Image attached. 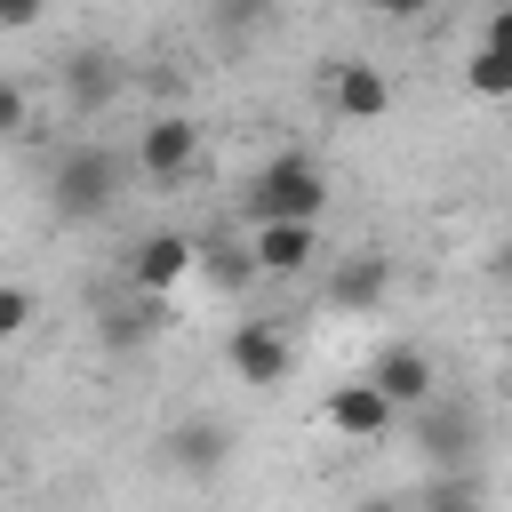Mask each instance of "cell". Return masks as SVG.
<instances>
[{
    "label": "cell",
    "instance_id": "6da1fadb",
    "mask_svg": "<svg viewBox=\"0 0 512 512\" xmlns=\"http://www.w3.org/2000/svg\"><path fill=\"white\" fill-rule=\"evenodd\" d=\"M120 192H128V160L96 136H80L48 160V216L56 224H104L120 208Z\"/></svg>",
    "mask_w": 512,
    "mask_h": 512
},
{
    "label": "cell",
    "instance_id": "7a4b0ae2",
    "mask_svg": "<svg viewBox=\"0 0 512 512\" xmlns=\"http://www.w3.org/2000/svg\"><path fill=\"white\" fill-rule=\"evenodd\" d=\"M320 208H328V168H320L312 152H272V160L240 184V216H248V224H280V216L320 224Z\"/></svg>",
    "mask_w": 512,
    "mask_h": 512
},
{
    "label": "cell",
    "instance_id": "3957f363",
    "mask_svg": "<svg viewBox=\"0 0 512 512\" xmlns=\"http://www.w3.org/2000/svg\"><path fill=\"white\" fill-rule=\"evenodd\" d=\"M128 168H136L144 184H184V176L200 168V128H192V112H152V120L136 128V144H128Z\"/></svg>",
    "mask_w": 512,
    "mask_h": 512
},
{
    "label": "cell",
    "instance_id": "277c9868",
    "mask_svg": "<svg viewBox=\"0 0 512 512\" xmlns=\"http://www.w3.org/2000/svg\"><path fill=\"white\" fill-rule=\"evenodd\" d=\"M224 360H232V376L240 384H256V392H280L288 384V368H296V344H288V328L280 320H232V336H224Z\"/></svg>",
    "mask_w": 512,
    "mask_h": 512
},
{
    "label": "cell",
    "instance_id": "5b68a950",
    "mask_svg": "<svg viewBox=\"0 0 512 512\" xmlns=\"http://www.w3.org/2000/svg\"><path fill=\"white\" fill-rule=\"evenodd\" d=\"M320 104H328L344 128H368V120L392 112V80H384V64H368V56H336V64L320 72Z\"/></svg>",
    "mask_w": 512,
    "mask_h": 512
},
{
    "label": "cell",
    "instance_id": "8992f818",
    "mask_svg": "<svg viewBox=\"0 0 512 512\" xmlns=\"http://www.w3.org/2000/svg\"><path fill=\"white\" fill-rule=\"evenodd\" d=\"M320 256H328V248H320V224H304V216L248 224V264H256V280H304Z\"/></svg>",
    "mask_w": 512,
    "mask_h": 512
},
{
    "label": "cell",
    "instance_id": "52a82bcc",
    "mask_svg": "<svg viewBox=\"0 0 512 512\" xmlns=\"http://www.w3.org/2000/svg\"><path fill=\"white\" fill-rule=\"evenodd\" d=\"M192 232H176V224H160V232H144L136 248H128V288L136 296H168V288H184L192 280Z\"/></svg>",
    "mask_w": 512,
    "mask_h": 512
},
{
    "label": "cell",
    "instance_id": "ba28073f",
    "mask_svg": "<svg viewBox=\"0 0 512 512\" xmlns=\"http://www.w3.org/2000/svg\"><path fill=\"white\" fill-rule=\"evenodd\" d=\"M320 424H328L336 440H352V448H360V440H384V432L400 424V408H392L368 376H352V384H336V392L320 400Z\"/></svg>",
    "mask_w": 512,
    "mask_h": 512
},
{
    "label": "cell",
    "instance_id": "9c48e42d",
    "mask_svg": "<svg viewBox=\"0 0 512 512\" xmlns=\"http://www.w3.org/2000/svg\"><path fill=\"white\" fill-rule=\"evenodd\" d=\"M368 384H376L392 408H424V400H440V368H432L424 344H384V352L368 360Z\"/></svg>",
    "mask_w": 512,
    "mask_h": 512
},
{
    "label": "cell",
    "instance_id": "30bf717a",
    "mask_svg": "<svg viewBox=\"0 0 512 512\" xmlns=\"http://www.w3.org/2000/svg\"><path fill=\"white\" fill-rule=\"evenodd\" d=\"M120 88H128V64H120L112 48H72V56H64V96H72V112H104Z\"/></svg>",
    "mask_w": 512,
    "mask_h": 512
},
{
    "label": "cell",
    "instance_id": "8fae6325",
    "mask_svg": "<svg viewBox=\"0 0 512 512\" xmlns=\"http://www.w3.org/2000/svg\"><path fill=\"white\" fill-rule=\"evenodd\" d=\"M168 464H176L184 480H216V472L232 464V432H224L216 416H192V424L168 432Z\"/></svg>",
    "mask_w": 512,
    "mask_h": 512
},
{
    "label": "cell",
    "instance_id": "7c38bea8",
    "mask_svg": "<svg viewBox=\"0 0 512 512\" xmlns=\"http://www.w3.org/2000/svg\"><path fill=\"white\" fill-rule=\"evenodd\" d=\"M384 296H392V256H344L328 272V304L336 312H384Z\"/></svg>",
    "mask_w": 512,
    "mask_h": 512
},
{
    "label": "cell",
    "instance_id": "4fadbf2b",
    "mask_svg": "<svg viewBox=\"0 0 512 512\" xmlns=\"http://www.w3.org/2000/svg\"><path fill=\"white\" fill-rule=\"evenodd\" d=\"M464 80H472V96H488V104H504V96H512V40H504V8L488 16L480 48L464 56Z\"/></svg>",
    "mask_w": 512,
    "mask_h": 512
},
{
    "label": "cell",
    "instance_id": "5bb4252c",
    "mask_svg": "<svg viewBox=\"0 0 512 512\" xmlns=\"http://www.w3.org/2000/svg\"><path fill=\"white\" fill-rule=\"evenodd\" d=\"M168 328V304L160 296H136V304H104V320H96V336L112 344V352H128V344H152Z\"/></svg>",
    "mask_w": 512,
    "mask_h": 512
},
{
    "label": "cell",
    "instance_id": "9a60e30c",
    "mask_svg": "<svg viewBox=\"0 0 512 512\" xmlns=\"http://www.w3.org/2000/svg\"><path fill=\"white\" fill-rule=\"evenodd\" d=\"M192 272H200L208 288H224V296H240V288L256 280V264H248V240H200V248H192Z\"/></svg>",
    "mask_w": 512,
    "mask_h": 512
},
{
    "label": "cell",
    "instance_id": "2e32d148",
    "mask_svg": "<svg viewBox=\"0 0 512 512\" xmlns=\"http://www.w3.org/2000/svg\"><path fill=\"white\" fill-rule=\"evenodd\" d=\"M432 408V456L448 464V472H464V456H472V416L456 408V416H440V400H424Z\"/></svg>",
    "mask_w": 512,
    "mask_h": 512
},
{
    "label": "cell",
    "instance_id": "e0dca14e",
    "mask_svg": "<svg viewBox=\"0 0 512 512\" xmlns=\"http://www.w3.org/2000/svg\"><path fill=\"white\" fill-rule=\"evenodd\" d=\"M32 320H40V296H32L24 280H0V344H16Z\"/></svg>",
    "mask_w": 512,
    "mask_h": 512
},
{
    "label": "cell",
    "instance_id": "ac0fdd59",
    "mask_svg": "<svg viewBox=\"0 0 512 512\" xmlns=\"http://www.w3.org/2000/svg\"><path fill=\"white\" fill-rule=\"evenodd\" d=\"M424 512H488V504H480V488H472L464 472H448V480H432V496H424Z\"/></svg>",
    "mask_w": 512,
    "mask_h": 512
},
{
    "label": "cell",
    "instance_id": "d6986e66",
    "mask_svg": "<svg viewBox=\"0 0 512 512\" xmlns=\"http://www.w3.org/2000/svg\"><path fill=\"white\" fill-rule=\"evenodd\" d=\"M216 24H224V32H248V24L264 32V24H272V0H216Z\"/></svg>",
    "mask_w": 512,
    "mask_h": 512
},
{
    "label": "cell",
    "instance_id": "ffe728a7",
    "mask_svg": "<svg viewBox=\"0 0 512 512\" xmlns=\"http://www.w3.org/2000/svg\"><path fill=\"white\" fill-rule=\"evenodd\" d=\"M24 128H32V96L16 80H0V136H24Z\"/></svg>",
    "mask_w": 512,
    "mask_h": 512
},
{
    "label": "cell",
    "instance_id": "44dd1931",
    "mask_svg": "<svg viewBox=\"0 0 512 512\" xmlns=\"http://www.w3.org/2000/svg\"><path fill=\"white\" fill-rule=\"evenodd\" d=\"M48 16V0H0V32H32Z\"/></svg>",
    "mask_w": 512,
    "mask_h": 512
},
{
    "label": "cell",
    "instance_id": "7402d4cb",
    "mask_svg": "<svg viewBox=\"0 0 512 512\" xmlns=\"http://www.w3.org/2000/svg\"><path fill=\"white\" fill-rule=\"evenodd\" d=\"M432 0H368V16H384V24H416Z\"/></svg>",
    "mask_w": 512,
    "mask_h": 512
},
{
    "label": "cell",
    "instance_id": "603a6c76",
    "mask_svg": "<svg viewBox=\"0 0 512 512\" xmlns=\"http://www.w3.org/2000/svg\"><path fill=\"white\" fill-rule=\"evenodd\" d=\"M360 512H400V504H392V496H368V504H360Z\"/></svg>",
    "mask_w": 512,
    "mask_h": 512
}]
</instances>
